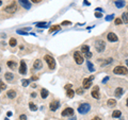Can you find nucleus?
<instances>
[{
  "mask_svg": "<svg viewBox=\"0 0 128 120\" xmlns=\"http://www.w3.org/2000/svg\"><path fill=\"white\" fill-rule=\"evenodd\" d=\"M123 94H124V89H123V88H122V87H116L113 95L115 96V98H121V97L123 96Z\"/></svg>",
  "mask_w": 128,
  "mask_h": 120,
  "instance_id": "nucleus-15",
  "label": "nucleus"
},
{
  "mask_svg": "<svg viewBox=\"0 0 128 120\" xmlns=\"http://www.w3.org/2000/svg\"><path fill=\"white\" fill-rule=\"evenodd\" d=\"M108 80H109V77H106V78H104V79H102V84H105V83H107V82H108Z\"/></svg>",
  "mask_w": 128,
  "mask_h": 120,
  "instance_id": "nucleus-44",
  "label": "nucleus"
},
{
  "mask_svg": "<svg viewBox=\"0 0 128 120\" xmlns=\"http://www.w3.org/2000/svg\"><path fill=\"white\" fill-rule=\"evenodd\" d=\"M77 111H78V113L80 114V115H85V114H87L91 111V105L87 102H83V103H81V104H79Z\"/></svg>",
  "mask_w": 128,
  "mask_h": 120,
  "instance_id": "nucleus-1",
  "label": "nucleus"
},
{
  "mask_svg": "<svg viewBox=\"0 0 128 120\" xmlns=\"http://www.w3.org/2000/svg\"><path fill=\"white\" fill-rule=\"evenodd\" d=\"M17 9H18L17 3L15 2V1H13V2H11L10 4H8L5 8H4L3 11L6 12V13H9V14H13V13H15V12L17 11Z\"/></svg>",
  "mask_w": 128,
  "mask_h": 120,
  "instance_id": "nucleus-5",
  "label": "nucleus"
},
{
  "mask_svg": "<svg viewBox=\"0 0 128 120\" xmlns=\"http://www.w3.org/2000/svg\"><path fill=\"white\" fill-rule=\"evenodd\" d=\"M9 45H10L11 47H16L17 46V39L14 38V37H11L10 41H9Z\"/></svg>",
  "mask_w": 128,
  "mask_h": 120,
  "instance_id": "nucleus-27",
  "label": "nucleus"
},
{
  "mask_svg": "<svg viewBox=\"0 0 128 120\" xmlns=\"http://www.w3.org/2000/svg\"><path fill=\"white\" fill-rule=\"evenodd\" d=\"M16 96H17V94L14 89H10L6 92V97H8L9 99H14V98H16Z\"/></svg>",
  "mask_w": 128,
  "mask_h": 120,
  "instance_id": "nucleus-20",
  "label": "nucleus"
},
{
  "mask_svg": "<svg viewBox=\"0 0 128 120\" xmlns=\"http://www.w3.org/2000/svg\"><path fill=\"white\" fill-rule=\"evenodd\" d=\"M6 88V85L3 83L2 81H0V91H2V90H4Z\"/></svg>",
  "mask_w": 128,
  "mask_h": 120,
  "instance_id": "nucleus-37",
  "label": "nucleus"
},
{
  "mask_svg": "<svg viewBox=\"0 0 128 120\" xmlns=\"http://www.w3.org/2000/svg\"><path fill=\"white\" fill-rule=\"evenodd\" d=\"M19 120H27V116H26L25 114L20 115V116H19Z\"/></svg>",
  "mask_w": 128,
  "mask_h": 120,
  "instance_id": "nucleus-40",
  "label": "nucleus"
},
{
  "mask_svg": "<svg viewBox=\"0 0 128 120\" xmlns=\"http://www.w3.org/2000/svg\"><path fill=\"white\" fill-rule=\"evenodd\" d=\"M91 96L93 97L94 99H96V100H98V99L100 98V95H99V87L98 86H95V87L92 89L91 91Z\"/></svg>",
  "mask_w": 128,
  "mask_h": 120,
  "instance_id": "nucleus-13",
  "label": "nucleus"
},
{
  "mask_svg": "<svg viewBox=\"0 0 128 120\" xmlns=\"http://www.w3.org/2000/svg\"><path fill=\"white\" fill-rule=\"evenodd\" d=\"M72 87H73V85H72V84H69V83L66 84V85L64 86V88H65V89H69V88H72Z\"/></svg>",
  "mask_w": 128,
  "mask_h": 120,
  "instance_id": "nucleus-43",
  "label": "nucleus"
},
{
  "mask_svg": "<svg viewBox=\"0 0 128 120\" xmlns=\"http://www.w3.org/2000/svg\"><path fill=\"white\" fill-rule=\"evenodd\" d=\"M27 71H28V69H27V64H26V62H25L23 60H21L20 63H19V68H18L19 74L25 75V74H27Z\"/></svg>",
  "mask_w": 128,
  "mask_h": 120,
  "instance_id": "nucleus-8",
  "label": "nucleus"
},
{
  "mask_svg": "<svg viewBox=\"0 0 128 120\" xmlns=\"http://www.w3.org/2000/svg\"><path fill=\"white\" fill-rule=\"evenodd\" d=\"M60 107V101L59 100H52L49 103V109L51 112H55Z\"/></svg>",
  "mask_w": 128,
  "mask_h": 120,
  "instance_id": "nucleus-10",
  "label": "nucleus"
},
{
  "mask_svg": "<svg viewBox=\"0 0 128 120\" xmlns=\"http://www.w3.org/2000/svg\"><path fill=\"white\" fill-rule=\"evenodd\" d=\"M87 69H89L91 72H94L95 71V68H94V65L92 64L91 62H90V60H87Z\"/></svg>",
  "mask_w": 128,
  "mask_h": 120,
  "instance_id": "nucleus-26",
  "label": "nucleus"
},
{
  "mask_svg": "<svg viewBox=\"0 0 128 120\" xmlns=\"http://www.w3.org/2000/svg\"><path fill=\"white\" fill-rule=\"evenodd\" d=\"M107 39H108L109 41H111V43H116V41H119V37H117V35L115 34V33L109 32L108 34H107Z\"/></svg>",
  "mask_w": 128,
  "mask_h": 120,
  "instance_id": "nucleus-12",
  "label": "nucleus"
},
{
  "mask_svg": "<svg viewBox=\"0 0 128 120\" xmlns=\"http://www.w3.org/2000/svg\"><path fill=\"white\" fill-rule=\"evenodd\" d=\"M126 4L125 0H115L114 2V5L117 8V9H122V8H124Z\"/></svg>",
  "mask_w": 128,
  "mask_h": 120,
  "instance_id": "nucleus-18",
  "label": "nucleus"
},
{
  "mask_svg": "<svg viewBox=\"0 0 128 120\" xmlns=\"http://www.w3.org/2000/svg\"><path fill=\"white\" fill-rule=\"evenodd\" d=\"M69 25H72V22L68 21V20H64V21L61 24V26H69Z\"/></svg>",
  "mask_w": 128,
  "mask_h": 120,
  "instance_id": "nucleus-39",
  "label": "nucleus"
},
{
  "mask_svg": "<svg viewBox=\"0 0 128 120\" xmlns=\"http://www.w3.org/2000/svg\"><path fill=\"white\" fill-rule=\"evenodd\" d=\"M114 24L116 25V26H119V25L123 24V20H122V18H115Z\"/></svg>",
  "mask_w": 128,
  "mask_h": 120,
  "instance_id": "nucleus-34",
  "label": "nucleus"
},
{
  "mask_svg": "<svg viewBox=\"0 0 128 120\" xmlns=\"http://www.w3.org/2000/svg\"><path fill=\"white\" fill-rule=\"evenodd\" d=\"M122 20H123L124 24H127L128 25V12H124L123 14H122Z\"/></svg>",
  "mask_w": 128,
  "mask_h": 120,
  "instance_id": "nucleus-25",
  "label": "nucleus"
},
{
  "mask_svg": "<svg viewBox=\"0 0 128 120\" xmlns=\"http://www.w3.org/2000/svg\"><path fill=\"white\" fill-rule=\"evenodd\" d=\"M112 72L114 73V74L126 75V74H128V67H125V66H116L115 68H113Z\"/></svg>",
  "mask_w": 128,
  "mask_h": 120,
  "instance_id": "nucleus-3",
  "label": "nucleus"
},
{
  "mask_svg": "<svg viewBox=\"0 0 128 120\" xmlns=\"http://www.w3.org/2000/svg\"><path fill=\"white\" fill-rule=\"evenodd\" d=\"M61 115L62 117H72V116H74V109L72 107H66L62 111Z\"/></svg>",
  "mask_w": 128,
  "mask_h": 120,
  "instance_id": "nucleus-9",
  "label": "nucleus"
},
{
  "mask_svg": "<svg viewBox=\"0 0 128 120\" xmlns=\"http://www.w3.org/2000/svg\"><path fill=\"white\" fill-rule=\"evenodd\" d=\"M29 108H30V111H32V112L37 111V106H36L33 102H29Z\"/></svg>",
  "mask_w": 128,
  "mask_h": 120,
  "instance_id": "nucleus-30",
  "label": "nucleus"
},
{
  "mask_svg": "<svg viewBox=\"0 0 128 120\" xmlns=\"http://www.w3.org/2000/svg\"><path fill=\"white\" fill-rule=\"evenodd\" d=\"M94 78H95L94 75H90V77L83 79V81H82V87H83V89H89V88L91 87V86H92V82H93Z\"/></svg>",
  "mask_w": 128,
  "mask_h": 120,
  "instance_id": "nucleus-6",
  "label": "nucleus"
},
{
  "mask_svg": "<svg viewBox=\"0 0 128 120\" xmlns=\"http://www.w3.org/2000/svg\"><path fill=\"white\" fill-rule=\"evenodd\" d=\"M76 95V91H75L73 88H69V89H66V97L69 99H73Z\"/></svg>",
  "mask_w": 128,
  "mask_h": 120,
  "instance_id": "nucleus-19",
  "label": "nucleus"
},
{
  "mask_svg": "<svg viewBox=\"0 0 128 120\" xmlns=\"http://www.w3.org/2000/svg\"><path fill=\"white\" fill-rule=\"evenodd\" d=\"M98 11L101 13V12H104V10H102L101 8H96V9H95V12H98Z\"/></svg>",
  "mask_w": 128,
  "mask_h": 120,
  "instance_id": "nucleus-46",
  "label": "nucleus"
},
{
  "mask_svg": "<svg viewBox=\"0 0 128 120\" xmlns=\"http://www.w3.org/2000/svg\"><path fill=\"white\" fill-rule=\"evenodd\" d=\"M31 1H32L33 3H40L42 0H31Z\"/></svg>",
  "mask_w": 128,
  "mask_h": 120,
  "instance_id": "nucleus-49",
  "label": "nucleus"
},
{
  "mask_svg": "<svg viewBox=\"0 0 128 120\" xmlns=\"http://www.w3.org/2000/svg\"><path fill=\"white\" fill-rule=\"evenodd\" d=\"M40 94H41V98H42V99H46L47 97H48V95H49V91L46 89V88H42Z\"/></svg>",
  "mask_w": 128,
  "mask_h": 120,
  "instance_id": "nucleus-22",
  "label": "nucleus"
},
{
  "mask_svg": "<svg viewBox=\"0 0 128 120\" xmlns=\"http://www.w3.org/2000/svg\"><path fill=\"white\" fill-rule=\"evenodd\" d=\"M92 120H101V118L98 117V116H95V117H93V119Z\"/></svg>",
  "mask_w": 128,
  "mask_h": 120,
  "instance_id": "nucleus-47",
  "label": "nucleus"
},
{
  "mask_svg": "<svg viewBox=\"0 0 128 120\" xmlns=\"http://www.w3.org/2000/svg\"><path fill=\"white\" fill-rule=\"evenodd\" d=\"M37 96V95H36V92L35 91H33V92H31V97L32 98H35V97Z\"/></svg>",
  "mask_w": 128,
  "mask_h": 120,
  "instance_id": "nucleus-48",
  "label": "nucleus"
},
{
  "mask_svg": "<svg viewBox=\"0 0 128 120\" xmlns=\"http://www.w3.org/2000/svg\"><path fill=\"white\" fill-rule=\"evenodd\" d=\"M0 71H1V67H0Z\"/></svg>",
  "mask_w": 128,
  "mask_h": 120,
  "instance_id": "nucleus-57",
  "label": "nucleus"
},
{
  "mask_svg": "<svg viewBox=\"0 0 128 120\" xmlns=\"http://www.w3.org/2000/svg\"><path fill=\"white\" fill-rule=\"evenodd\" d=\"M68 120H77V118L75 117V116H72V117H70V119H68Z\"/></svg>",
  "mask_w": 128,
  "mask_h": 120,
  "instance_id": "nucleus-52",
  "label": "nucleus"
},
{
  "mask_svg": "<svg viewBox=\"0 0 128 120\" xmlns=\"http://www.w3.org/2000/svg\"><path fill=\"white\" fill-rule=\"evenodd\" d=\"M4 79H5L8 82H13L15 79V75L13 74L12 72H5L4 73Z\"/></svg>",
  "mask_w": 128,
  "mask_h": 120,
  "instance_id": "nucleus-17",
  "label": "nucleus"
},
{
  "mask_svg": "<svg viewBox=\"0 0 128 120\" xmlns=\"http://www.w3.org/2000/svg\"><path fill=\"white\" fill-rule=\"evenodd\" d=\"M101 61H102V62H101V64H100V66L105 67V66H107V65H110L111 63L113 62V58H105V60H101Z\"/></svg>",
  "mask_w": 128,
  "mask_h": 120,
  "instance_id": "nucleus-21",
  "label": "nucleus"
},
{
  "mask_svg": "<svg viewBox=\"0 0 128 120\" xmlns=\"http://www.w3.org/2000/svg\"><path fill=\"white\" fill-rule=\"evenodd\" d=\"M83 4H84V5H87V7H90V5H91V3H90L87 0H84V1H83Z\"/></svg>",
  "mask_w": 128,
  "mask_h": 120,
  "instance_id": "nucleus-45",
  "label": "nucleus"
},
{
  "mask_svg": "<svg viewBox=\"0 0 128 120\" xmlns=\"http://www.w3.org/2000/svg\"><path fill=\"white\" fill-rule=\"evenodd\" d=\"M19 4L21 8H23L25 10H30L31 9V2L30 0H18Z\"/></svg>",
  "mask_w": 128,
  "mask_h": 120,
  "instance_id": "nucleus-11",
  "label": "nucleus"
},
{
  "mask_svg": "<svg viewBox=\"0 0 128 120\" xmlns=\"http://www.w3.org/2000/svg\"><path fill=\"white\" fill-rule=\"evenodd\" d=\"M16 32L18 33L19 35H30V33H28L27 31H25V30H17Z\"/></svg>",
  "mask_w": 128,
  "mask_h": 120,
  "instance_id": "nucleus-33",
  "label": "nucleus"
},
{
  "mask_svg": "<svg viewBox=\"0 0 128 120\" xmlns=\"http://www.w3.org/2000/svg\"><path fill=\"white\" fill-rule=\"evenodd\" d=\"M2 5V0H0V7Z\"/></svg>",
  "mask_w": 128,
  "mask_h": 120,
  "instance_id": "nucleus-55",
  "label": "nucleus"
},
{
  "mask_svg": "<svg viewBox=\"0 0 128 120\" xmlns=\"http://www.w3.org/2000/svg\"><path fill=\"white\" fill-rule=\"evenodd\" d=\"M36 27L37 28H44V27H46L47 26V22H45V21H40V22H36Z\"/></svg>",
  "mask_w": 128,
  "mask_h": 120,
  "instance_id": "nucleus-32",
  "label": "nucleus"
},
{
  "mask_svg": "<svg viewBox=\"0 0 128 120\" xmlns=\"http://www.w3.org/2000/svg\"><path fill=\"white\" fill-rule=\"evenodd\" d=\"M107 105H108L109 107H113L116 105V100L115 99H109L108 101H107Z\"/></svg>",
  "mask_w": 128,
  "mask_h": 120,
  "instance_id": "nucleus-23",
  "label": "nucleus"
},
{
  "mask_svg": "<svg viewBox=\"0 0 128 120\" xmlns=\"http://www.w3.org/2000/svg\"><path fill=\"white\" fill-rule=\"evenodd\" d=\"M36 80H38V77H37V75H33V77L30 78V81H36Z\"/></svg>",
  "mask_w": 128,
  "mask_h": 120,
  "instance_id": "nucleus-42",
  "label": "nucleus"
},
{
  "mask_svg": "<svg viewBox=\"0 0 128 120\" xmlns=\"http://www.w3.org/2000/svg\"><path fill=\"white\" fill-rule=\"evenodd\" d=\"M44 60H45V62L47 63L48 67L51 69V70L55 69V66H57V63H55V60L52 58V56L49 55V54H46V55H44Z\"/></svg>",
  "mask_w": 128,
  "mask_h": 120,
  "instance_id": "nucleus-2",
  "label": "nucleus"
},
{
  "mask_svg": "<svg viewBox=\"0 0 128 120\" xmlns=\"http://www.w3.org/2000/svg\"><path fill=\"white\" fill-rule=\"evenodd\" d=\"M122 116V113L121 111H119V109H115V111L112 112V117L113 118H119Z\"/></svg>",
  "mask_w": 128,
  "mask_h": 120,
  "instance_id": "nucleus-28",
  "label": "nucleus"
},
{
  "mask_svg": "<svg viewBox=\"0 0 128 120\" xmlns=\"http://www.w3.org/2000/svg\"><path fill=\"white\" fill-rule=\"evenodd\" d=\"M92 55H93V54H92L91 51H89V52H87V53H84V56H85V58H87V60H90V58H92Z\"/></svg>",
  "mask_w": 128,
  "mask_h": 120,
  "instance_id": "nucleus-38",
  "label": "nucleus"
},
{
  "mask_svg": "<svg viewBox=\"0 0 128 120\" xmlns=\"http://www.w3.org/2000/svg\"><path fill=\"white\" fill-rule=\"evenodd\" d=\"M95 17H96V18H100V17H102V14L100 13V12H99V13H98V12H95Z\"/></svg>",
  "mask_w": 128,
  "mask_h": 120,
  "instance_id": "nucleus-41",
  "label": "nucleus"
},
{
  "mask_svg": "<svg viewBox=\"0 0 128 120\" xmlns=\"http://www.w3.org/2000/svg\"><path fill=\"white\" fill-rule=\"evenodd\" d=\"M125 63H126V65H127V67H128V58L127 60H125Z\"/></svg>",
  "mask_w": 128,
  "mask_h": 120,
  "instance_id": "nucleus-54",
  "label": "nucleus"
},
{
  "mask_svg": "<svg viewBox=\"0 0 128 120\" xmlns=\"http://www.w3.org/2000/svg\"><path fill=\"white\" fill-rule=\"evenodd\" d=\"M94 46H95V49L98 53H102L105 51V49H106V43L102 39H97L95 41V44H94Z\"/></svg>",
  "mask_w": 128,
  "mask_h": 120,
  "instance_id": "nucleus-4",
  "label": "nucleus"
},
{
  "mask_svg": "<svg viewBox=\"0 0 128 120\" xmlns=\"http://www.w3.org/2000/svg\"><path fill=\"white\" fill-rule=\"evenodd\" d=\"M76 94H77V95H80V96L84 94V89H83V87H82V88H78V89L76 90Z\"/></svg>",
  "mask_w": 128,
  "mask_h": 120,
  "instance_id": "nucleus-36",
  "label": "nucleus"
},
{
  "mask_svg": "<svg viewBox=\"0 0 128 120\" xmlns=\"http://www.w3.org/2000/svg\"><path fill=\"white\" fill-rule=\"evenodd\" d=\"M30 80H28V79H23L21 80V85L23 86V87H27L28 85H30Z\"/></svg>",
  "mask_w": 128,
  "mask_h": 120,
  "instance_id": "nucleus-31",
  "label": "nucleus"
},
{
  "mask_svg": "<svg viewBox=\"0 0 128 120\" xmlns=\"http://www.w3.org/2000/svg\"><path fill=\"white\" fill-rule=\"evenodd\" d=\"M60 30V25H55V26H52L50 29H49V33H52V32H57V31Z\"/></svg>",
  "mask_w": 128,
  "mask_h": 120,
  "instance_id": "nucleus-29",
  "label": "nucleus"
},
{
  "mask_svg": "<svg viewBox=\"0 0 128 120\" xmlns=\"http://www.w3.org/2000/svg\"><path fill=\"white\" fill-rule=\"evenodd\" d=\"M127 10H128V7H127Z\"/></svg>",
  "mask_w": 128,
  "mask_h": 120,
  "instance_id": "nucleus-58",
  "label": "nucleus"
},
{
  "mask_svg": "<svg viewBox=\"0 0 128 120\" xmlns=\"http://www.w3.org/2000/svg\"><path fill=\"white\" fill-rule=\"evenodd\" d=\"M74 60H75L77 65H81L83 63V61H84V58H83V55L81 54L80 51H75L74 52Z\"/></svg>",
  "mask_w": 128,
  "mask_h": 120,
  "instance_id": "nucleus-7",
  "label": "nucleus"
},
{
  "mask_svg": "<svg viewBox=\"0 0 128 120\" xmlns=\"http://www.w3.org/2000/svg\"><path fill=\"white\" fill-rule=\"evenodd\" d=\"M80 51H81V53H87V52H89L90 51V46L82 45L80 47Z\"/></svg>",
  "mask_w": 128,
  "mask_h": 120,
  "instance_id": "nucleus-24",
  "label": "nucleus"
},
{
  "mask_svg": "<svg viewBox=\"0 0 128 120\" xmlns=\"http://www.w3.org/2000/svg\"><path fill=\"white\" fill-rule=\"evenodd\" d=\"M6 66L11 69V70H15L17 69V63L15 61H8L6 62Z\"/></svg>",
  "mask_w": 128,
  "mask_h": 120,
  "instance_id": "nucleus-16",
  "label": "nucleus"
},
{
  "mask_svg": "<svg viewBox=\"0 0 128 120\" xmlns=\"http://www.w3.org/2000/svg\"><path fill=\"white\" fill-rule=\"evenodd\" d=\"M36 86H37V85H36V84H35V83L31 84V87H32V88H36Z\"/></svg>",
  "mask_w": 128,
  "mask_h": 120,
  "instance_id": "nucleus-51",
  "label": "nucleus"
},
{
  "mask_svg": "<svg viewBox=\"0 0 128 120\" xmlns=\"http://www.w3.org/2000/svg\"><path fill=\"white\" fill-rule=\"evenodd\" d=\"M4 120H10V119H9V117H6V118H4Z\"/></svg>",
  "mask_w": 128,
  "mask_h": 120,
  "instance_id": "nucleus-56",
  "label": "nucleus"
},
{
  "mask_svg": "<svg viewBox=\"0 0 128 120\" xmlns=\"http://www.w3.org/2000/svg\"><path fill=\"white\" fill-rule=\"evenodd\" d=\"M126 106H127V107H128V98H127V99H126Z\"/></svg>",
  "mask_w": 128,
  "mask_h": 120,
  "instance_id": "nucleus-53",
  "label": "nucleus"
},
{
  "mask_svg": "<svg viewBox=\"0 0 128 120\" xmlns=\"http://www.w3.org/2000/svg\"><path fill=\"white\" fill-rule=\"evenodd\" d=\"M43 68V62L40 58H36L33 63V69L34 70H41Z\"/></svg>",
  "mask_w": 128,
  "mask_h": 120,
  "instance_id": "nucleus-14",
  "label": "nucleus"
},
{
  "mask_svg": "<svg viewBox=\"0 0 128 120\" xmlns=\"http://www.w3.org/2000/svg\"><path fill=\"white\" fill-rule=\"evenodd\" d=\"M12 115H13L12 112H8V113H6V116H8V117H11Z\"/></svg>",
  "mask_w": 128,
  "mask_h": 120,
  "instance_id": "nucleus-50",
  "label": "nucleus"
},
{
  "mask_svg": "<svg viewBox=\"0 0 128 120\" xmlns=\"http://www.w3.org/2000/svg\"><path fill=\"white\" fill-rule=\"evenodd\" d=\"M113 18H114V14H111V15H107V17L105 19H106V21H111Z\"/></svg>",
  "mask_w": 128,
  "mask_h": 120,
  "instance_id": "nucleus-35",
  "label": "nucleus"
}]
</instances>
